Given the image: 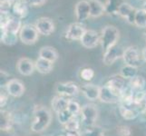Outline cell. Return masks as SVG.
Returning <instances> with one entry per match:
<instances>
[{"label":"cell","instance_id":"1","mask_svg":"<svg viewBox=\"0 0 146 136\" xmlns=\"http://www.w3.org/2000/svg\"><path fill=\"white\" fill-rule=\"evenodd\" d=\"M52 122L51 112L44 106L37 105L34 109V120L31 124V131L33 133H40L47 129Z\"/></svg>","mask_w":146,"mask_h":136},{"label":"cell","instance_id":"2","mask_svg":"<svg viewBox=\"0 0 146 136\" xmlns=\"http://www.w3.org/2000/svg\"><path fill=\"white\" fill-rule=\"evenodd\" d=\"M119 39V31L113 26H106L102 30L100 34V44L102 46L104 53L106 52L111 47L116 45Z\"/></svg>","mask_w":146,"mask_h":136},{"label":"cell","instance_id":"3","mask_svg":"<svg viewBox=\"0 0 146 136\" xmlns=\"http://www.w3.org/2000/svg\"><path fill=\"white\" fill-rule=\"evenodd\" d=\"M81 120L82 123L87 127L94 126L95 122L98 118V109L94 103H86L82 106L81 109Z\"/></svg>","mask_w":146,"mask_h":136},{"label":"cell","instance_id":"4","mask_svg":"<svg viewBox=\"0 0 146 136\" xmlns=\"http://www.w3.org/2000/svg\"><path fill=\"white\" fill-rule=\"evenodd\" d=\"M39 33L36 26L33 25H24L18 34V37L23 44H34L37 41Z\"/></svg>","mask_w":146,"mask_h":136},{"label":"cell","instance_id":"5","mask_svg":"<svg viewBox=\"0 0 146 136\" xmlns=\"http://www.w3.org/2000/svg\"><path fill=\"white\" fill-rule=\"evenodd\" d=\"M81 88L78 86L77 84L74 82H66V83H58L55 85V92L58 95L63 97H73L76 95Z\"/></svg>","mask_w":146,"mask_h":136},{"label":"cell","instance_id":"6","mask_svg":"<svg viewBox=\"0 0 146 136\" xmlns=\"http://www.w3.org/2000/svg\"><path fill=\"white\" fill-rule=\"evenodd\" d=\"M123 59L125 64L139 67L142 64L143 57L142 54H140V52L136 46H129L126 49H124Z\"/></svg>","mask_w":146,"mask_h":136},{"label":"cell","instance_id":"7","mask_svg":"<svg viewBox=\"0 0 146 136\" xmlns=\"http://www.w3.org/2000/svg\"><path fill=\"white\" fill-rule=\"evenodd\" d=\"M125 81H126V80H125L121 74H118V75L116 74V75L111 76L105 84H106L115 94H117L119 97H121V95L123 93V91L128 86V83H126Z\"/></svg>","mask_w":146,"mask_h":136},{"label":"cell","instance_id":"8","mask_svg":"<svg viewBox=\"0 0 146 136\" xmlns=\"http://www.w3.org/2000/svg\"><path fill=\"white\" fill-rule=\"evenodd\" d=\"M82 45L87 49H92L96 47L98 44H100V34L92 29H86L84 34L81 40H80Z\"/></svg>","mask_w":146,"mask_h":136},{"label":"cell","instance_id":"9","mask_svg":"<svg viewBox=\"0 0 146 136\" xmlns=\"http://www.w3.org/2000/svg\"><path fill=\"white\" fill-rule=\"evenodd\" d=\"M86 31L84 26L80 22H75L69 25L65 32V38L68 40H81L84 34Z\"/></svg>","mask_w":146,"mask_h":136},{"label":"cell","instance_id":"10","mask_svg":"<svg viewBox=\"0 0 146 136\" xmlns=\"http://www.w3.org/2000/svg\"><path fill=\"white\" fill-rule=\"evenodd\" d=\"M124 50L118 45H114V46L108 49L106 52L104 53L103 62L105 65H111L113 64L115 61L121 57H123Z\"/></svg>","mask_w":146,"mask_h":136},{"label":"cell","instance_id":"11","mask_svg":"<svg viewBox=\"0 0 146 136\" xmlns=\"http://www.w3.org/2000/svg\"><path fill=\"white\" fill-rule=\"evenodd\" d=\"M35 26H36L38 33L43 36H48L54 31V24L52 19L48 17H41L37 19Z\"/></svg>","mask_w":146,"mask_h":136},{"label":"cell","instance_id":"12","mask_svg":"<svg viewBox=\"0 0 146 136\" xmlns=\"http://www.w3.org/2000/svg\"><path fill=\"white\" fill-rule=\"evenodd\" d=\"M75 17L78 22L82 23L90 17V5L88 0H81L74 7Z\"/></svg>","mask_w":146,"mask_h":136},{"label":"cell","instance_id":"13","mask_svg":"<svg viewBox=\"0 0 146 136\" xmlns=\"http://www.w3.org/2000/svg\"><path fill=\"white\" fill-rule=\"evenodd\" d=\"M7 93L12 97H20L25 93V85L18 79H11L6 86Z\"/></svg>","mask_w":146,"mask_h":136},{"label":"cell","instance_id":"14","mask_svg":"<svg viewBox=\"0 0 146 136\" xmlns=\"http://www.w3.org/2000/svg\"><path fill=\"white\" fill-rule=\"evenodd\" d=\"M17 69L20 74L25 75V76H29L34 73L35 69H36V64L31 59L23 57L18 60L17 64Z\"/></svg>","mask_w":146,"mask_h":136},{"label":"cell","instance_id":"15","mask_svg":"<svg viewBox=\"0 0 146 136\" xmlns=\"http://www.w3.org/2000/svg\"><path fill=\"white\" fill-rule=\"evenodd\" d=\"M137 9H135L133 6L128 3H121L118 7L117 15L127 20L130 24H134L135 15H136Z\"/></svg>","mask_w":146,"mask_h":136},{"label":"cell","instance_id":"16","mask_svg":"<svg viewBox=\"0 0 146 136\" xmlns=\"http://www.w3.org/2000/svg\"><path fill=\"white\" fill-rule=\"evenodd\" d=\"M100 90L101 87L98 85L87 83L84 84L81 87V92L84 94V96L89 101H95L99 100L100 96Z\"/></svg>","mask_w":146,"mask_h":136},{"label":"cell","instance_id":"17","mask_svg":"<svg viewBox=\"0 0 146 136\" xmlns=\"http://www.w3.org/2000/svg\"><path fill=\"white\" fill-rule=\"evenodd\" d=\"M99 100L105 103H115L120 102V97L115 94L106 84L101 86Z\"/></svg>","mask_w":146,"mask_h":136},{"label":"cell","instance_id":"18","mask_svg":"<svg viewBox=\"0 0 146 136\" xmlns=\"http://www.w3.org/2000/svg\"><path fill=\"white\" fill-rule=\"evenodd\" d=\"M119 113L124 120H134L140 114V110L135 105H123L121 104L119 107Z\"/></svg>","mask_w":146,"mask_h":136},{"label":"cell","instance_id":"19","mask_svg":"<svg viewBox=\"0 0 146 136\" xmlns=\"http://www.w3.org/2000/svg\"><path fill=\"white\" fill-rule=\"evenodd\" d=\"M27 2L26 0H16L12 5V13L13 16L20 19L25 18L27 16L28 8L27 6Z\"/></svg>","mask_w":146,"mask_h":136},{"label":"cell","instance_id":"20","mask_svg":"<svg viewBox=\"0 0 146 136\" xmlns=\"http://www.w3.org/2000/svg\"><path fill=\"white\" fill-rule=\"evenodd\" d=\"M14 120L12 114L7 111L1 110L0 112V129L3 132H8L12 129Z\"/></svg>","mask_w":146,"mask_h":136},{"label":"cell","instance_id":"21","mask_svg":"<svg viewBox=\"0 0 146 136\" xmlns=\"http://www.w3.org/2000/svg\"><path fill=\"white\" fill-rule=\"evenodd\" d=\"M90 5V17H99L105 12V6L100 0H88Z\"/></svg>","mask_w":146,"mask_h":136},{"label":"cell","instance_id":"22","mask_svg":"<svg viewBox=\"0 0 146 136\" xmlns=\"http://www.w3.org/2000/svg\"><path fill=\"white\" fill-rule=\"evenodd\" d=\"M69 100L70 99H68L66 97L60 96V95H57V96L54 97L51 102L52 109L54 110V112L55 113H58L60 112H62V111L67 109Z\"/></svg>","mask_w":146,"mask_h":136},{"label":"cell","instance_id":"23","mask_svg":"<svg viewBox=\"0 0 146 136\" xmlns=\"http://www.w3.org/2000/svg\"><path fill=\"white\" fill-rule=\"evenodd\" d=\"M35 64H36V71L42 74H49L53 70V67H54V63L48 61V60L44 59V58H41V57H38L36 60Z\"/></svg>","mask_w":146,"mask_h":136},{"label":"cell","instance_id":"24","mask_svg":"<svg viewBox=\"0 0 146 136\" xmlns=\"http://www.w3.org/2000/svg\"><path fill=\"white\" fill-rule=\"evenodd\" d=\"M39 57L54 63L58 58V53L52 46H44L39 51Z\"/></svg>","mask_w":146,"mask_h":136},{"label":"cell","instance_id":"25","mask_svg":"<svg viewBox=\"0 0 146 136\" xmlns=\"http://www.w3.org/2000/svg\"><path fill=\"white\" fill-rule=\"evenodd\" d=\"M145 84H146V81L143 76L142 75H136L135 77H133V79L129 80L128 82V85L129 87L132 89L133 92H140V91H143V89L145 88Z\"/></svg>","mask_w":146,"mask_h":136},{"label":"cell","instance_id":"26","mask_svg":"<svg viewBox=\"0 0 146 136\" xmlns=\"http://www.w3.org/2000/svg\"><path fill=\"white\" fill-rule=\"evenodd\" d=\"M22 27L23 26H22L21 19L13 16L11 17V19H10V21L8 22V24L7 25V27L5 28H3V29H5L6 31H8L10 33L17 34H19Z\"/></svg>","mask_w":146,"mask_h":136},{"label":"cell","instance_id":"27","mask_svg":"<svg viewBox=\"0 0 146 136\" xmlns=\"http://www.w3.org/2000/svg\"><path fill=\"white\" fill-rule=\"evenodd\" d=\"M137 72H138V67L133 66V65H128L125 64L121 68L120 71V74L125 79V80H131L133 77H135L137 75Z\"/></svg>","mask_w":146,"mask_h":136},{"label":"cell","instance_id":"28","mask_svg":"<svg viewBox=\"0 0 146 136\" xmlns=\"http://www.w3.org/2000/svg\"><path fill=\"white\" fill-rule=\"evenodd\" d=\"M1 42L7 45H13L17 42V34L6 31L5 29H1Z\"/></svg>","mask_w":146,"mask_h":136},{"label":"cell","instance_id":"29","mask_svg":"<svg viewBox=\"0 0 146 136\" xmlns=\"http://www.w3.org/2000/svg\"><path fill=\"white\" fill-rule=\"evenodd\" d=\"M134 25L140 28L146 27V11L144 9H137L134 19Z\"/></svg>","mask_w":146,"mask_h":136},{"label":"cell","instance_id":"30","mask_svg":"<svg viewBox=\"0 0 146 136\" xmlns=\"http://www.w3.org/2000/svg\"><path fill=\"white\" fill-rule=\"evenodd\" d=\"M57 114V120H58V122L61 123L62 125H64V124H66L70 120L73 119L74 117V115L72 114V113L70 112V111L68 109H65L64 111H62V112H60Z\"/></svg>","mask_w":146,"mask_h":136},{"label":"cell","instance_id":"31","mask_svg":"<svg viewBox=\"0 0 146 136\" xmlns=\"http://www.w3.org/2000/svg\"><path fill=\"white\" fill-rule=\"evenodd\" d=\"M83 136H104V132L102 128L98 126L87 127V129L84 132Z\"/></svg>","mask_w":146,"mask_h":136},{"label":"cell","instance_id":"32","mask_svg":"<svg viewBox=\"0 0 146 136\" xmlns=\"http://www.w3.org/2000/svg\"><path fill=\"white\" fill-rule=\"evenodd\" d=\"M67 109L70 111V112L72 113V114L74 116L77 117V115H79L81 113V109H82V106L79 104L78 102L74 100H69V103H68V107Z\"/></svg>","mask_w":146,"mask_h":136},{"label":"cell","instance_id":"33","mask_svg":"<svg viewBox=\"0 0 146 136\" xmlns=\"http://www.w3.org/2000/svg\"><path fill=\"white\" fill-rule=\"evenodd\" d=\"M65 131H71V132H79L80 128V122L77 117H74L69 122L64 125Z\"/></svg>","mask_w":146,"mask_h":136},{"label":"cell","instance_id":"34","mask_svg":"<svg viewBox=\"0 0 146 136\" xmlns=\"http://www.w3.org/2000/svg\"><path fill=\"white\" fill-rule=\"evenodd\" d=\"M80 76H81V78L84 80V81L89 83L90 81H92L94 76V69L90 68V67L83 68L81 70V72H80Z\"/></svg>","mask_w":146,"mask_h":136},{"label":"cell","instance_id":"35","mask_svg":"<svg viewBox=\"0 0 146 136\" xmlns=\"http://www.w3.org/2000/svg\"><path fill=\"white\" fill-rule=\"evenodd\" d=\"M118 136H132V130L128 125H119L116 128Z\"/></svg>","mask_w":146,"mask_h":136},{"label":"cell","instance_id":"36","mask_svg":"<svg viewBox=\"0 0 146 136\" xmlns=\"http://www.w3.org/2000/svg\"><path fill=\"white\" fill-rule=\"evenodd\" d=\"M12 17L13 16H11L9 13L1 12V14H0V28L3 29L6 27Z\"/></svg>","mask_w":146,"mask_h":136},{"label":"cell","instance_id":"37","mask_svg":"<svg viewBox=\"0 0 146 136\" xmlns=\"http://www.w3.org/2000/svg\"><path fill=\"white\" fill-rule=\"evenodd\" d=\"M10 80H11L10 75L6 71L1 70V72H0V85H1V87H6Z\"/></svg>","mask_w":146,"mask_h":136},{"label":"cell","instance_id":"38","mask_svg":"<svg viewBox=\"0 0 146 136\" xmlns=\"http://www.w3.org/2000/svg\"><path fill=\"white\" fill-rule=\"evenodd\" d=\"M27 2L33 7H41L46 4V0H27Z\"/></svg>","mask_w":146,"mask_h":136},{"label":"cell","instance_id":"39","mask_svg":"<svg viewBox=\"0 0 146 136\" xmlns=\"http://www.w3.org/2000/svg\"><path fill=\"white\" fill-rule=\"evenodd\" d=\"M7 93L6 94L4 92H1V94H0V106H1V108L4 107L7 103Z\"/></svg>","mask_w":146,"mask_h":136},{"label":"cell","instance_id":"40","mask_svg":"<svg viewBox=\"0 0 146 136\" xmlns=\"http://www.w3.org/2000/svg\"><path fill=\"white\" fill-rule=\"evenodd\" d=\"M64 136H81L79 132H71V131H65Z\"/></svg>","mask_w":146,"mask_h":136},{"label":"cell","instance_id":"41","mask_svg":"<svg viewBox=\"0 0 146 136\" xmlns=\"http://www.w3.org/2000/svg\"><path fill=\"white\" fill-rule=\"evenodd\" d=\"M142 57L144 62H146V47H144L142 51Z\"/></svg>","mask_w":146,"mask_h":136},{"label":"cell","instance_id":"42","mask_svg":"<svg viewBox=\"0 0 146 136\" xmlns=\"http://www.w3.org/2000/svg\"><path fill=\"white\" fill-rule=\"evenodd\" d=\"M143 9H144L145 10V11H146V2L143 4Z\"/></svg>","mask_w":146,"mask_h":136},{"label":"cell","instance_id":"43","mask_svg":"<svg viewBox=\"0 0 146 136\" xmlns=\"http://www.w3.org/2000/svg\"><path fill=\"white\" fill-rule=\"evenodd\" d=\"M144 40H145V42H146V32L144 33Z\"/></svg>","mask_w":146,"mask_h":136}]
</instances>
